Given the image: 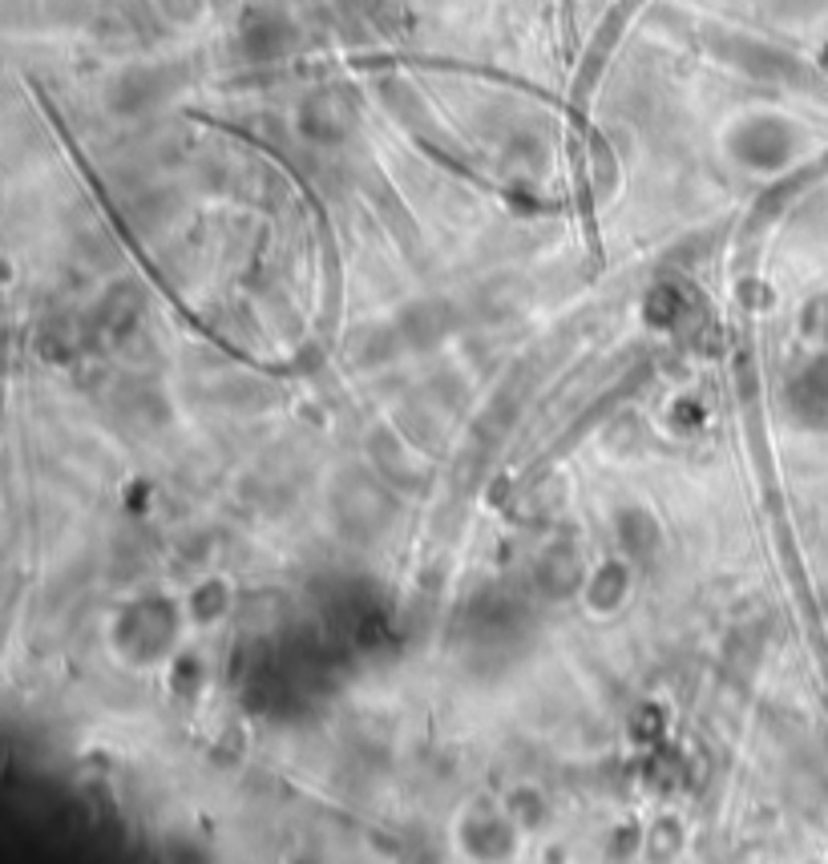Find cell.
<instances>
[{"label": "cell", "instance_id": "1", "mask_svg": "<svg viewBox=\"0 0 828 864\" xmlns=\"http://www.w3.org/2000/svg\"><path fill=\"white\" fill-rule=\"evenodd\" d=\"M332 502H336L339 529H344V534H356V538H377L392 517L389 493H384L377 481H368V476H360V473L344 476L336 485V497H332Z\"/></svg>", "mask_w": 828, "mask_h": 864}, {"label": "cell", "instance_id": "4", "mask_svg": "<svg viewBox=\"0 0 828 864\" xmlns=\"http://www.w3.org/2000/svg\"><path fill=\"white\" fill-rule=\"evenodd\" d=\"M623 590H627V570L623 565H615V562H606L598 574H594V582L586 586V598H590V606L598 614H606V610H615L618 602H623Z\"/></svg>", "mask_w": 828, "mask_h": 864}, {"label": "cell", "instance_id": "5", "mask_svg": "<svg viewBox=\"0 0 828 864\" xmlns=\"http://www.w3.org/2000/svg\"><path fill=\"white\" fill-rule=\"evenodd\" d=\"M618 541H623V550H627V553H635V558H647V550H654L659 534H654L651 517L639 514V509H630V514H623V521H618Z\"/></svg>", "mask_w": 828, "mask_h": 864}, {"label": "cell", "instance_id": "2", "mask_svg": "<svg viewBox=\"0 0 828 864\" xmlns=\"http://www.w3.org/2000/svg\"><path fill=\"white\" fill-rule=\"evenodd\" d=\"M538 582L546 586V594L553 598H566V594H574L582 586V562H578L570 550H553L541 558L538 565Z\"/></svg>", "mask_w": 828, "mask_h": 864}, {"label": "cell", "instance_id": "3", "mask_svg": "<svg viewBox=\"0 0 828 864\" xmlns=\"http://www.w3.org/2000/svg\"><path fill=\"white\" fill-rule=\"evenodd\" d=\"M396 332H404L413 344H433V339H440L449 332V312H445L440 303H416V307L404 312Z\"/></svg>", "mask_w": 828, "mask_h": 864}, {"label": "cell", "instance_id": "6", "mask_svg": "<svg viewBox=\"0 0 828 864\" xmlns=\"http://www.w3.org/2000/svg\"><path fill=\"white\" fill-rule=\"evenodd\" d=\"M190 610H194V618H202V622H214L219 614L226 610V590L219 586V582H211V586L194 590V598H190Z\"/></svg>", "mask_w": 828, "mask_h": 864}]
</instances>
